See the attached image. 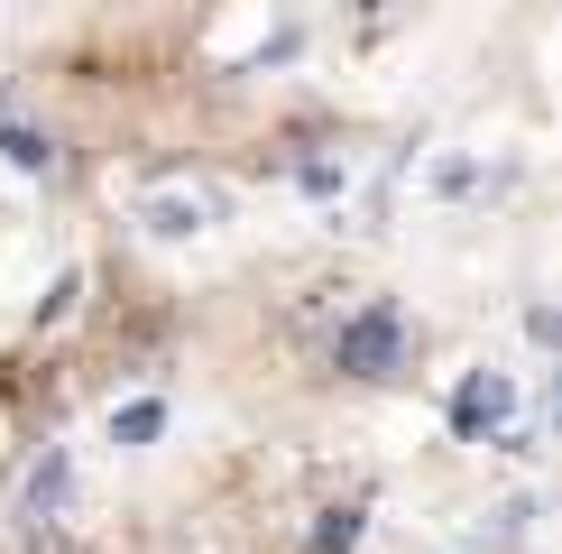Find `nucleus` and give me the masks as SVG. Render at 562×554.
I'll list each match as a JSON object with an SVG mask.
<instances>
[{
  "mask_svg": "<svg viewBox=\"0 0 562 554\" xmlns=\"http://www.w3.org/2000/svg\"><path fill=\"white\" fill-rule=\"evenodd\" d=\"M507 407H517V388H507L498 369H480V379L452 398V425H461V434H488V425H507Z\"/></svg>",
  "mask_w": 562,
  "mask_h": 554,
  "instance_id": "2",
  "label": "nucleus"
},
{
  "mask_svg": "<svg viewBox=\"0 0 562 554\" xmlns=\"http://www.w3.org/2000/svg\"><path fill=\"white\" fill-rule=\"evenodd\" d=\"M56 508H65V453H46L29 480V518H56Z\"/></svg>",
  "mask_w": 562,
  "mask_h": 554,
  "instance_id": "5",
  "label": "nucleus"
},
{
  "mask_svg": "<svg viewBox=\"0 0 562 554\" xmlns=\"http://www.w3.org/2000/svg\"><path fill=\"white\" fill-rule=\"evenodd\" d=\"M396 361H406V314L396 306H360L333 333V369H350V379H396Z\"/></svg>",
  "mask_w": 562,
  "mask_h": 554,
  "instance_id": "1",
  "label": "nucleus"
},
{
  "mask_svg": "<svg viewBox=\"0 0 562 554\" xmlns=\"http://www.w3.org/2000/svg\"><path fill=\"white\" fill-rule=\"evenodd\" d=\"M0 148H10V167H29V176H37V167H56V148H46L37 130H10V138H0Z\"/></svg>",
  "mask_w": 562,
  "mask_h": 554,
  "instance_id": "7",
  "label": "nucleus"
},
{
  "mask_svg": "<svg viewBox=\"0 0 562 554\" xmlns=\"http://www.w3.org/2000/svg\"><path fill=\"white\" fill-rule=\"evenodd\" d=\"M157 434H167V407L157 398H138V407L111 416V444H157Z\"/></svg>",
  "mask_w": 562,
  "mask_h": 554,
  "instance_id": "3",
  "label": "nucleus"
},
{
  "mask_svg": "<svg viewBox=\"0 0 562 554\" xmlns=\"http://www.w3.org/2000/svg\"><path fill=\"white\" fill-rule=\"evenodd\" d=\"M148 213H157V231H203L213 222V195H157Z\"/></svg>",
  "mask_w": 562,
  "mask_h": 554,
  "instance_id": "4",
  "label": "nucleus"
},
{
  "mask_svg": "<svg viewBox=\"0 0 562 554\" xmlns=\"http://www.w3.org/2000/svg\"><path fill=\"white\" fill-rule=\"evenodd\" d=\"M350 545H360V508H333L323 536H314V554H350Z\"/></svg>",
  "mask_w": 562,
  "mask_h": 554,
  "instance_id": "6",
  "label": "nucleus"
}]
</instances>
